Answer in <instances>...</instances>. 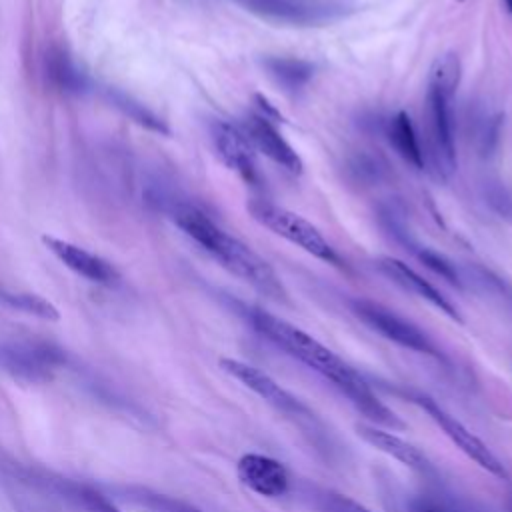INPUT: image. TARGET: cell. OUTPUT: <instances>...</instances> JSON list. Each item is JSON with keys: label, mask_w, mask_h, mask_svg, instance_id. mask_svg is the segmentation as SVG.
<instances>
[{"label": "cell", "mask_w": 512, "mask_h": 512, "mask_svg": "<svg viewBox=\"0 0 512 512\" xmlns=\"http://www.w3.org/2000/svg\"><path fill=\"white\" fill-rule=\"evenodd\" d=\"M246 316L258 334H262L288 356L296 358L298 362L306 364L322 378H326L370 422L400 430L406 428V424L396 416V412L390 410L372 392L370 384L350 364H346L336 352L318 342L314 336L262 308H248Z\"/></svg>", "instance_id": "6da1fadb"}, {"label": "cell", "mask_w": 512, "mask_h": 512, "mask_svg": "<svg viewBox=\"0 0 512 512\" xmlns=\"http://www.w3.org/2000/svg\"><path fill=\"white\" fill-rule=\"evenodd\" d=\"M164 208L172 222L228 272L272 300H286V290L274 268L250 246L222 230L204 210L184 200H168Z\"/></svg>", "instance_id": "7a4b0ae2"}, {"label": "cell", "mask_w": 512, "mask_h": 512, "mask_svg": "<svg viewBox=\"0 0 512 512\" xmlns=\"http://www.w3.org/2000/svg\"><path fill=\"white\" fill-rule=\"evenodd\" d=\"M248 210H250L252 218L256 222H260L264 228H268L270 232L296 244L298 248L312 254L314 258H318L326 264H332V266L342 264L340 256L330 246V242L322 236V232L312 222L302 218L300 214L286 210L274 202L260 200V198L250 200Z\"/></svg>", "instance_id": "3957f363"}, {"label": "cell", "mask_w": 512, "mask_h": 512, "mask_svg": "<svg viewBox=\"0 0 512 512\" xmlns=\"http://www.w3.org/2000/svg\"><path fill=\"white\" fill-rule=\"evenodd\" d=\"M220 368L230 374L234 380L244 384L248 390H252L256 396H260L268 406H272L276 412L284 414V418L292 420L300 428H312L318 424L316 414L292 392H288L284 386H280L270 374L264 370L246 364L236 358H220Z\"/></svg>", "instance_id": "277c9868"}, {"label": "cell", "mask_w": 512, "mask_h": 512, "mask_svg": "<svg viewBox=\"0 0 512 512\" xmlns=\"http://www.w3.org/2000/svg\"><path fill=\"white\" fill-rule=\"evenodd\" d=\"M352 312L374 332H378L380 336H384L386 340L408 348L412 352L430 356L438 362L446 364V356L442 354V350L434 344V340L414 322H410L408 318L396 314L394 310L374 302V300H352L350 302Z\"/></svg>", "instance_id": "5b68a950"}, {"label": "cell", "mask_w": 512, "mask_h": 512, "mask_svg": "<svg viewBox=\"0 0 512 512\" xmlns=\"http://www.w3.org/2000/svg\"><path fill=\"white\" fill-rule=\"evenodd\" d=\"M64 364L66 354L56 344L42 340L0 342V368L20 382H48Z\"/></svg>", "instance_id": "8992f818"}, {"label": "cell", "mask_w": 512, "mask_h": 512, "mask_svg": "<svg viewBox=\"0 0 512 512\" xmlns=\"http://www.w3.org/2000/svg\"><path fill=\"white\" fill-rule=\"evenodd\" d=\"M258 18L290 26H322L352 10L348 0H232Z\"/></svg>", "instance_id": "52a82bcc"}, {"label": "cell", "mask_w": 512, "mask_h": 512, "mask_svg": "<svg viewBox=\"0 0 512 512\" xmlns=\"http://www.w3.org/2000/svg\"><path fill=\"white\" fill-rule=\"evenodd\" d=\"M8 472L14 474L18 482L28 484L34 490H44L48 494H54L78 508H84L86 512H122L118 506H114L102 492H98L90 484L70 480L52 472L36 470L30 466H20L18 462H12L8 466Z\"/></svg>", "instance_id": "ba28073f"}, {"label": "cell", "mask_w": 512, "mask_h": 512, "mask_svg": "<svg viewBox=\"0 0 512 512\" xmlns=\"http://www.w3.org/2000/svg\"><path fill=\"white\" fill-rule=\"evenodd\" d=\"M410 400L416 406H420L430 416V420L452 440V444H456V448H460L470 460H474L480 468L494 474L496 478L508 480V472L504 464L498 460V456L474 432H470L456 416L444 410L434 398L426 394H410Z\"/></svg>", "instance_id": "9c48e42d"}, {"label": "cell", "mask_w": 512, "mask_h": 512, "mask_svg": "<svg viewBox=\"0 0 512 512\" xmlns=\"http://www.w3.org/2000/svg\"><path fill=\"white\" fill-rule=\"evenodd\" d=\"M450 100H452L450 96H444L434 90H428V96H426L430 160L440 178H448L456 168Z\"/></svg>", "instance_id": "30bf717a"}, {"label": "cell", "mask_w": 512, "mask_h": 512, "mask_svg": "<svg viewBox=\"0 0 512 512\" xmlns=\"http://www.w3.org/2000/svg\"><path fill=\"white\" fill-rule=\"evenodd\" d=\"M212 142L220 160L234 170L248 184H260V174L256 168L254 146L248 136L236 124L226 120H216L212 124Z\"/></svg>", "instance_id": "8fae6325"}, {"label": "cell", "mask_w": 512, "mask_h": 512, "mask_svg": "<svg viewBox=\"0 0 512 512\" xmlns=\"http://www.w3.org/2000/svg\"><path fill=\"white\" fill-rule=\"evenodd\" d=\"M238 480L264 498H278L288 492L290 476L286 466L266 454L248 452L236 464Z\"/></svg>", "instance_id": "7c38bea8"}, {"label": "cell", "mask_w": 512, "mask_h": 512, "mask_svg": "<svg viewBox=\"0 0 512 512\" xmlns=\"http://www.w3.org/2000/svg\"><path fill=\"white\" fill-rule=\"evenodd\" d=\"M242 132L248 136L254 150L262 152L266 158H270L272 162H276L278 166H282L284 170H288L292 174L302 172V168H304L302 158L286 142V138L278 132V128L274 126L272 120H268L266 116H262L254 110L244 118Z\"/></svg>", "instance_id": "4fadbf2b"}, {"label": "cell", "mask_w": 512, "mask_h": 512, "mask_svg": "<svg viewBox=\"0 0 512 512\" xmlns=\"http://www.w3.org/2000/svg\"><path fill=\"white\" fill-rule=\"evenodd\" d=\"M44 246L72 272H76L78 276L96 282V284H104V286H112L120 280L118 270L104 258L68 242L62 238H54V236H42Z\"/></svg>", "instance_id": "5bb4252c"}, {"label": "cell", "mask_w": 512, "mask_h": 512, "mask_svg": "<svg viewBox=\"0 0 512 512\" xmlns=\"http://www.w3.org/2000/svg\"><path fill=\"white\" fill-rule=\"evenodd\" d=\"M376 266L378 270L390 278L394 284H398L400 288H404L406 292L426 300L428 304H432L434 308H438L440 312H444L448 318L456 320V322H462V316L458 312V308L434 286L430 284L426 278H422L414 268H410L406 262L398 260V258H392V256H380L376 260Z\"/></svg>", "instance_id": "9a60e30c"}, {"label": "cell", "mask_w": 512, "mask_h": 512, "mask_svg": "<svg viewBox=\"0 0 512 512\" xmlns=\"http://www.w3.org/2000/svg\"><path fill=\"white\" fill-rule=\"evenodd\" d=\"M354 430L366 444H370L372 448L388 454L390 458L398 460L400 464H404L412 470H418V472L430 470L428 456L420 448H416L414 444L396 436L394 432H388L384 428H378L376 424H366V422H358L354 426Z\"/></svg>", "instance_id": "2e32d148"}, {"label": "cell", "mask_w": 512, "mask_h": 512, "mask_svg": "<svg viewBox=\"0 0 512 512\" xmlns=\"http://www.w3.org/2000/svg\"><path fill=\"white\" fill-rule=\"evenodd\" d=\"M388 220H390V218H388ZM390 230H392L394 238H396L398 242H402V244L406 246V250H410L428 270H432L434 274H438L440 278H444L446 282H450V284H454V286H458V288L462 286V276H460V272H458V268H456V264H454L452 260H448L444 254L436 252L434 248H428V246H422L420 242H416V240L404 230L402 224H396V222L390 220Z\"/></svg>", "instance_id": "e0dca14e"}, {"label": "cell", "mask_w": 512, "mask_h": 512, "mask_svg": "<svg viewBox=\"0 0 512 512\" xmlns=\"http://www.w3.org/2000/svg\"><path fill=\"white\" fill-rule=\"evenodd\" d=\"M386 136L392 148L404 158L410 166L422 168L424 166V152L420 148V140L416 136L414 124L406 112L394 114L386 124Z\"/></svg>", "instance_id": "ac0fdd59"}, {"label": "cell", "mask_w": 512, "mask_h": 512, "mask_svg": "<svg viewBox=\"0 0 512 512\" xmlns=\"http://www.w3.org/2000/svg\"><path fill=\"white\" fill-rule=\"evenodd\" d=\"M264 68L286 92L302 90L314 76V64L304 58L294 56H270L264 62Z\"/></svg>", "instance_id": "d6986e66"}, {"label": "cell", "mask_w": 512, "mask_h": 512, "mask_svg": "<svg viewBox=\"0 0 512 512\" xmlns=\"http://www.w3.org/2000/svg\"><path fill=\"white\" fill-rule=\"evenodd\" d=\"M46 74H48L50 82L66 94H80L88 88V76L60 48L48 52V56H46Z\"/></svg>", "instance_id": "ffe728a7"}, {"label": "cell", "mask_w": 512, "mask_h": 512, "mask_svg": "<svg viewBox=\"0 0 512 512\" xmlns=\"http://www.w3.org/2000/svg\"><path fill=\"white\" fill-rule=\"evenodd\" d=\"M124 494L128 496V500H132L134 504H138L150 512H204L202 508H198L186 500H180V498H174V496H168V494H162V492H156V490H150L144 486H128V488H124Z\"/></svg>", "instance_id": "44dd1931"}, {"label": "cell", "mask_w": 512, "mask_h": 512, "mask_svg": "<svg viewBox=\"0 0 512 512\" xmlns=\"http://www.w3.org/2000/svg\"><path fill=\"white\" fill-rule=\"evenodd\" d=\"M460 76H462V66H460L458 54L444 52L430 66L428 90H434L452 98L460 84Z\"/></svg>", "instance_id": "7402d4cb"}, {"label": "cell", "mask_w": 512, "mask_h": 512, "mask_svg": "<svg viewBox=\"0 0 512 512\" xmlns=\"http://www.w3.org/2000/svg\"><path fill=\"white\" fill-rule=\"evenodd\" d=\"M0 304L10 308V310H18L30 316H38L42 320H58L60 312L56 310V306L48 300H44L38 294H30V292H12L0 286Z\"/></svg>", "instance_id": "603a6c76"}, {"label": "cell", "mask_w": 512, "mask_h": 512, "mask_svg": "<svg viewBox=\"0 0 512 512\" xmlns=\"http://www.w3.org/2000/svg\"><path fill=\"white\" fill-rule=\"evenodd\" d=\"M110 98H112V102L116 104V106H120L132 120H136L138 124H142V126H146V128H150V130H154V132H160V134H166L168 132V128L164 126V122L156 116V114H152L144 104H140V102H134L130 96H126V94H122V92H110Z\"/></svg>", "instance_id": "cb8c5ba5"}, {"label": "cell", "mask_w": 512, "mask_h": 512, "mask_svg": "<svg viewBox=\"0 0 512 512\" xmlns=\"http://www.w3.org/2000/svg\"><path fill=\"white\" fill-rule=\"evenodd\" d=\"M484 200L498 216L512 220V190L508 186L502 182H486Z\"/></svg>", "instance_id": "d4e9b609"}, {"label": "cell", "mask_w": 512, "mask_h": 512, "mask_svg": "<svg viewBox=\"0 0 512 512\" xmlns=\"http://www.w3.org/2000/svg\"><path fill=\"white\" fill-rule=\"evenodd\" d=\"M322 500H324V508L328 512H372L366 506H362L360 502H356L344 494H336V492H326Z\"/></svg>", "instance_id": "484cf974"}, {"label": "cell", "mask_w": 512, "mask_h": 512, "mask_svg": "<svg viewBox=\"0 0 512 512\" xmlns=\"http://www.w3.org/2000/svg\"><path fill=\"white\" fill-rule=\"evenodd\" d=\"M412 512H450V510H446L430 500H416V502H412Z\"/></svg>", "instance_id": "4316f807"}, {"label": "cell", "mask_w": 512, "mask_h": 512, "mask_svg": "<svg viewBox=\"0 0 512 512\" xmlns=\"http://www.w3.org/2000/svg\"><path fill=\"white\" fill-rule=\"evenodd\" d=\"M504 2V8H506V12L512 16V0H502Z\"/></svg>", "instance_id": "83f0119b"}, {"label": "cell", "mask_w": 512, "mask_h": 512, "mask_svg": "<svg viewBox=\"0 0 512 512\" xmlns=\"http://www.w3.org/2000/svg\"><path fill=\"white\" fill-rule=\"evenodd\" d=\"M456 2H466V0H456Z\"/></svg>", "instance_id": "f1b7e54d"}]
</instances>
